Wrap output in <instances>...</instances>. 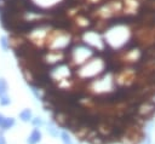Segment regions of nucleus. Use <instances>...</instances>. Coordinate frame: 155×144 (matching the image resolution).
<instances>
[{"label": "nucleus", "mask_w": 155, "mask_h": 144, "mask_svg": "<svg viewBox=\"0 0 155 144\" xmlns=\"http://www.w3.org/2000/svg\"><path fill=\"white\" fill-rule=\"evenodd\" d=\"M41 138H42L41 131L39 128H33V131L27 138V144H39L41 142Z\"/></svg>", "instance_id": "nucleus-1"}, {"label": "nucleus", "mask_w": 155, "mask_h": 144, "mask_svg": "<svg viewBox=\"0 0 155 144\" xmlns=\"http://www.w3.org/2000/svg\"><path fill=\"white\" fill-rule=\"evenodd\" d=\"M18 116H19V120L21 121H23V122H30L31 119H33V113H31L30 109H23L18 114Z\"/></svg>", "instance_id": "nucleus-2"}, {"label": "nucleus", "mask_w": 155, "mask_h": 144, "mask_svg": "<svg viewBox=\"0 0 155 144\" xmlns=\"http://www.w3.org/2000/svg\"><path fill=\"white\" fill-rule=\"evenodd\" d=\"M15 123H16V120L13 117H6L5 121H4V125H2V127L0 129L1 131H7V129L12 128L15 126Z\"/></svg>", "instance_id": "nucleus-3"}, {"label": "nucleus", "mask_w": 155, "mask_h": 144, "mask_svg": "<svg viewBox=\"0 0 155 144\" xmlns=\"http://www.w3.org/2000/svg\"><path fill=\"white\" fill-rule=\"evenodd\" d=\"M47 132H48V134L50 136H52V137H58L61 133H59V131H58V128L53 125V123H47Z\"/></svg>", "instance_id": "nucleus-4"}, {"label": "nucleus", "mask_w": 155, "mask_h": 144, "mask_svg": "<svg viewBox=\"0 0 155 144\" xmlns=\"http://www.w3.org/2000/svg\"><path fill=\"white\" fill-rule=\"evenodd\" d=\"M7 94V82L5 79L0 77V97H4Z\"/></svg>", "instance_id": "nucleus-5"}, {"label": "nucleus", "mask_w": 155, "mask_h": 144, "mask_svg": "<svg viewBox=\"0 0 155 144\" xmlns=\"http://www.w3.org/2000/svg\"><path fill=\"white\" fill-rule=\"evenodd\" d=\"M59 137H61V139H62V143H63V144H74V143H73V140H71V138H70V136H69L65 131L61 132Z\"/></svg>", "instance_id": "nucleus-6"}, {"label": "nucleus", "mask_w": 155, "mask_h": 144, "mask_svg": "<svg viewBox=\"0 0 155 144\" xmlns=\"http://www.w3.org/2000/svg\"><path fill=\"white\" fill-rule=\"evenodd\" d=\"M30 122L33 123V126H34L35 128H40V127L44 125V121H42V119H41V117H39V116H36V117H33Z\"/></svg>", "instance_id": "nucleus-7"}, {"label": "nucleus", "mask_w": 155, "mask_h": 144, "mask_svg": "<svg viewBox=\"0 0 155 144\" xmlns=\"http://www.w3.org/2000/svg\"><path fill=\"white\" fill-rule=\"evenodd\" d=\"M11 103V99H10V97L6 94V96H4V97H0V105H2V106H6V105H8Z\"/></svg>", "instance_id": "nucleus-8"}, {"label": "nucleus", "mask_w": 155, "mask_h": 144, "mask_svg": "<svg viewBox=\"0 0 155 144\" xmlns=\"http://www.w3.org/2000/svg\"><path fill=\"white\" fill-rule=\"evenodd\" d=\"M0 45H1V47H2V50L6 52L7 50H8V44H7V39L5 38V36H1V39H0Z\"/></svg>", "instance_id": "nucleus-9"}, {"label": "nucleus", "mask_w": 155, "mask_h": 144, "mask_svg": "<svg viewBox=\"0 0 155 144\" xmlns=\"http://www.w3.org/2000/svg\"><path fill=\"white\" fill-rule=\"evenodd\" d=\"M5 119H6V117H5V116H4L2 114H0V128L2 127V125H4V121H5Z\"/></svg>", "instance_id": "nucleus-10"}, {"label": "nucleus", "mask_w": 155, "mask_h": 144, "mask_svg": "<svg viewBox=\"0 0 155 144\" xmlns=\"http://www.w3.org/2000/svg\"><path fill=\"white\" fill-rule=\"evenodd\" d=\"M0 144H6V139L1 133H0Z\"/></svg>", "instance_id": "nucleus-11"}]
</instances>
